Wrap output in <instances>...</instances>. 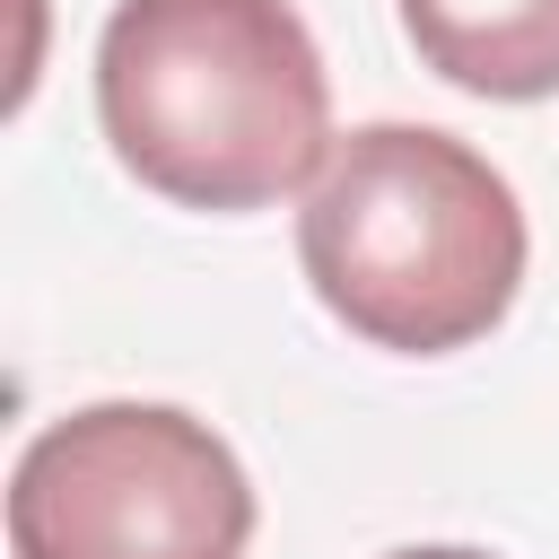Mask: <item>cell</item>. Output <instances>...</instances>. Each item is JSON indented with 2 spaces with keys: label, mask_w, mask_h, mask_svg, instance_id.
Wrapping results in <instances>:
<instances>
[{
  "label": "cell",
  "mask_w": 559,
  "mask_h": 559,
  "mask_svg": "<svg viewBox=\"0 0 559 559\" xmlns=\"http://www.w3.org/2000/svg\"><path fill=\"white\" fill-rule=\"evenodd\" d=\"M411 52L489 105L559 96V0H402Z\"/></svg>",
  "instance_id": "4"
},
{
  "label": "cell",
  "mask_w": 559,
  "mask_h": 559,
  "mask_svg": "<svg viewBox=\"0 0 559 559\" xmlns=\"http://www.w3.org/2000/svg\"><path fill=\"white\" fill-rule=\"evenodd\" d=\"M297 262L323 314L367 349L445 358L507 323L524 288V210L472 140L358 122L306 183Z\"/></svg>",
  "instance_id": "2"
},
{
  "label": "cell",
  "mask_w": 559,
  "mask_h": 559,
  "mask_svg": "<svg viewBox=\"0 0 559 559\" xmlns=\"http://www.w3.org/2000/svg\"><path fill=\"white\" fill-rule=\"evenodd\" d=\"M384 559H498V550H472V542H419V550H384Z\"/></svg>",
  "instance_id": "5"
},
{
  "label": "cell",
  "mask_w": 559,
  "mask_h": 559,
  "mask_svg": "<svg viewBox=\"0 0 559 559\" xmlns=\"http://www.w3.org/2000/svg\"><path fill=\"white\" fill-rule=\"evenodd\" d=\"M96 122L131 183L245 218L332 157V79L288 0H122L96 35Z\"/></svg>",
  "instance_id": "1"
},
{
  "label": "cell",
  "mask_w": 559,
  "mask_h": 559,
  "mask_svg": "<svg viewBox=\"0 0 559 559\" xmlns=\"http://www.w3.org/2000/svg\"><path fill=\"white\" fill-rule=\"evenodd\" d=\"M253 480L175 402H87L26 437L9 472L17 559H245Z\"/></svg>",
  "instance_id": "3"
}]
</instances>
